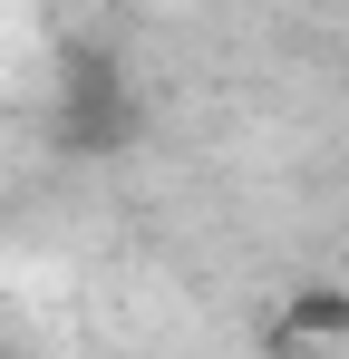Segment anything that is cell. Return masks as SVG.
Returning <instances> with one entry per match:
<instances>
[{
	"label": "cell",
	"instance_id": "1",
	"mask_svg": "<svg viewBox=\"0 0 349 359\" xmlns=\"http://www.w3.org/2000/svg\"><path fill=\"white\" fill-rule=\"evenodd\" d=\"M49 136H58V156H126L136 146V88H126V68L116 59H68Z\"/></svg>",
	"mask_w": 349,
	"mask_h": 359
},
{
	"label": "cell",
	"instance_id": "2",
	"mask_svg": "<svg viewBox=\"0 0 349 359\" xmlns=\"http://www.w3.org/2000/svg\"><path fill=\"white\" fill-rule=\"evenodd\" d=\"M282 340H291V350L349 340V282H301V292L282 301Z\"/></svg>",
	"mask_w": 349,
	"mask_h": 359
}]
</instances>
